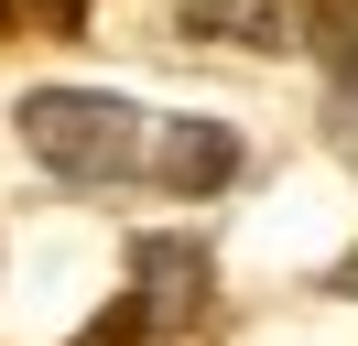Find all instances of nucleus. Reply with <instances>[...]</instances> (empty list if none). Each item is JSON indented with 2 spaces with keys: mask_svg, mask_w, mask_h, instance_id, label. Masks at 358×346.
<instances>
[{
  "mask_svg": "<svg viewBox=\"0 0 358 346\" xmlns=\"http://www.w3.org/2000/svg\"><path fill=\"white\" fill-rule=\"evenodd\" d=\"M336 292H358V249H348V260H336Z\"/></svg>",
  "mask_w": 358,
  "mask_h": 346,
  "instance_id": "nucleus-5",
  "label": "nucleus"
},
{
  "mask_svg": "<svg viewBox=\"0 0 358 346\" xmlns=\"http://www.w3.org/2000/svg\"><path fill=\"white\" fill-rule=\"evenodd\" d=\"M304 33H315V54L336 65V86L358 98V0H315V22H304Z\"/></svg>",
  "mask_w": 358,
  "mask_h": 346,
  "instance_id": "nucleus-4",
  "label": "nucleus"
},
{
  "mask_svg": "<svg viewBox=\"0 0 358 346\" xmlns=\"http://www.w3.org/2000/svg\"><path fill=\"white\" fill-rule=\"evenodd\" d=\"M152 184H174V195L239 184V130H228V119H163L152 130Z\"/></svg>",
  "mask_w": 358,
  "mask_h": 346,
  "instance_id": "nucleus-3",
  "label": "nucleus"
},
{
  "mask_svg": "<svg viewBox=\"0 0 358 346\" xmlns=\"http://www.w3.org/2000/svg\"><path fill=\"white\" fill-rule=\"evenodd\" d=\"M206 249L196 238H131V303H141V324L152 336H185V324L206 314Z\"/></svg>",
  "mask_w": 358,
  "mask_h": 346,
  "instance_id": "nucleus-2",
  "label": "nucleus"
},
{
  "mask_svg": "<svg viewBox=\"0 0 358 346\" xmlns=\"http://www.w3.org/2000/svg\"><path fill=\"white\" fill-rule=\"evenodd\" d=\"M152 119L131 98H98V86H33L22 98V151L55 184H120V173H152Z\"/></svg>",
  "mask_w": 358,
  "mask_h": 346,
  "instance_id": "nucleus-1",
  "label": "nucleus"
}]
</instances>
